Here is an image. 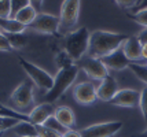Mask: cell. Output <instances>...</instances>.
<instances>
[{"instance_id":"obj_2","label":"cell","mask_w":147,"mask_h":137,"mask_svg":"<svg viewBox=\"0 0 147 137\" xmlns=\"http://www.w3.org/2000/svg\"><path fill=\"white\" fill-rule=\"evenodd\" d=\"M78 70L80 67L77 65H73L66 69H61L58 70L57 76L54 77V82H52L51 89L45 92V103H55L58 99H61L65 95V92L70 88L73 82L76 81L77 76H78Z\"/></svg>"},{"instance_id":"obj_29","label":"cell","mask_w":147,"mask_h":137,"mask_svg":"<svg viewBox=\"0 0 147 137\" xmlns=\"http://www.w3.org/2000/svg\"><path fill=\"white\" fill-rule=\"evenodd\" d=\"M21 122L18 119H13V118H1L0 117V134L7 132L8 129H13L15 125Z\"/></svg>"},{"instance_id":"obj_28","label":"cell","mask_w":147,"mask_h":137,"mask_svg":"<svg viewBox=\"0 0 147 137\" xmlns=\"http://www.w3.org/2000/svg\"><path fill=\"white\" fill-rule=\"evenodd\" d=\"M0 18H11V0H0Z\"/></svg>"},{"instance_id":"obj_18","label":"cell","mask_w":147,"mask_h":137,"mask_svg":"<svg viewBox=\"0 0 147 137\" xmlns=\"http://www.w3.org/2000/svg\"><path fill=\"white\" fill-rule=\"evenodd\" d=\"M28 27L22 25L21 22L13 18H7V19H1L0 18V32L3 33H25Z\"/></svg>"},{"instance_id":"obj_22","label":"cell","mask_w":147,"mask_h":137,"mask_svg":"<svg viewBox=\"0 0 147 137\" xmlns=\"http://www.w3.org/2000/svg\"><path fill=\"white\" fill-rule=\"evenodd\" d=\"M76 65V62L69 56V53L66 51H59V52L55 55V66H57L58 70L61 69H66V67H70V66Z\"/></svg>"},{"instance_id":"obj_33","label":"cell","mask_w":147,"mask_h":137,"mask_svg":"<svg viewBox=\"0 0 147 137\" xmlns=\"http://www.w3.org/2000/svg\"><path fill=\"white\" fill-rule=\"evenodd\" d=\"M62 137H81V133L77 130H73V129H67L62 134Z\"/></svg>"},{"instance_id":"obj_4","label":"cell","mask_w":147,"mask_h":137,"mask_svg":"<svg viewBox=\"0 0 147 137\" xmlns=\"http://www.w3.org/2000/svg\"><path fill=\"white\" fill-rule=\"evenodd\" d=\"M18 62H19V66L24 69V72L28 74L29 80L33 82L34 86H37L38 89L41 91H45L48 92L51 89L52 86V82H54V77L48 72H45L44 69L38 67L37 65H34L32 62L26 60L25 58L22 56H18Z\"/></svg>"},{"instance_id":"obj_6","label":"cell","mask_w":147,"mask_h":137,"mask_svg":"<svg viewBox=\"0 0 147 137\" xmlns=\"http://www.w3.org/2000/svg\"><path fill=\"white\" fill-rule=\"evenodd\" d=\"M15 110H25L30 107L34 102V85L30 80H24L21 84L15 88L10 96Z\"/></svg>"},{"instance_id":"obj_31","label":"cell","mask_w":147,"mask_h":137,"mask_svg":"<svg viewBox=\"0 0 147 137\" xmlns=\"http://www.w3.org/2000/svg\"><path fill=\"white\" fill-rule=\"evenodd\" d=\"M117 3V6L122 8V10H128V8H132L134 6H138V1L139 0H114Z\"/></svg>"},{"instance_id":"obj_15","label":"cell","mask_w":147,"mask_h":137,"mask_svg":"<svg viewBox=\"0 0 147 137\" xmlns=\"http://www.w3.org/2000/svg\"><path fill=\"white\" fill-rule=\"evenodd\" d=\"M122 51L125 53V56L129 59V62H136L140 60L142 58V43L138 40V37H128V40L122 44Z\"/></svg>"},{"instance_id":"obj_37","label":"cell","mask_w":147,"mask_h":137,"mask_svg":"<svg viewBox=\"0 0 147 137\" xmlns=\"http://www.w3.org/2000/svg\"><path fill=\"white\" fill-rule=\"evenodd\" d=\"M138 137H147V129L144 132H143V133H142V134H139V136Z\"/></svg>"},{"instance_id":"obj_32","label":"cell","mask_w":147,"mask_h":137,"mask_svg":"<svg viewBox=\"0 0 147 137\" xmlns=\"http://www.w3.org/2000/svg\"><path fill=\"white\" fill-rule=\"evenodd\" d=\"M136 37H138V40L142 43V45H143V44H147V27H143Z\"/></svg>"},{"instance_id":"obj_30","label":"cell","mask_w":147,"mask_h":137,"mask_svg":"<svg viewBox=\"0 0 147 137\" xmlns=\"http://www.w3.org/2000/svg\"><path fill=\"white\" fill-rule=\"evenodd\" d=\"M0 51L1 52H11V51H14L13 45L10 44L7 36L3 32H0Z\"/></svg>"},{"instance_id":"obj_20","label":"cell","mask_w":147,"mask_h":137,"mask_svg":"<svg viewBox=\"0 0 147 137\" xmlns=\"http://www.w3.org/2000/svg\"><path fill=\"white\" fill-rule=\"evenodd\" d=\"M0 117L1 118H13V119H18V121H26V122H30V118L29 114H24L21 111L15 110L14 107H8L6 104H1L0 103Z\"/></svg>"},{"instance_id":"obj_34","label":"cell","mask_w":147,"mask_h":137,"mask_svg":"<svg viewBox=\"0 0 147 137\" xmlns=\"http://www.w3.org/2000/svg\"><path fill=\"white\" fill-rule=\"evenodd\" d=\"M43 3H44V0H30V6L34 7L37 10V13L43 10Z\"/></svg>"},{"instance_id":"obj_12","label":"cell","mask_w":147,"mask_h":137,"mask_svg":"<svg viewBox=\"0 0 147 137\" xmlns=\"http://www.w3.org/2000/svg\"><path fill=\"white\" fill-rule=\"evenodd\" d=\"M120 91V86L117 80L113 76H107L105 77L102 81H99V84L96 86V96L102 102H107L109 103L111 99L115 96V93Z\"/></svg>"},{"instance_id":"obj_5","label":"cell","mask_w":147,"mask_h":137,"mask_svg":"<svg viewBox=\"0 0 147 137\" xmlns=\"http://www.w3.org/2000/svg\"><path fill=\"white\" fill-rule=\"evenodd\" d=\"M80 15V0H63L59 14V34H67L77 25Z\"/></svg>"},{"instance_id":"obj_25","label":"cell","mask_w":147,"mask_h":137,"mask_svg":"<svg viewBox=\"0 0 147 137\" xmlns=\"http://www.w3.org/2000/svg\"><path fill=\"white\" fill-rule=\"evenodd\" d=\"M128 17L136 23H139L140 26L147 27V8H142L138 10L135 14H128Z\"/></svg>"},{"instance_id":"obj_13","label":"cell","mask_w":147,"mask_h":137,"mask_svg":"<svg viewBox=\"0 0 147 137\" xmlns=\"http://www.w3.org/2000/svg\"><path fill=\"white\" fill-rule=\"evenodd\" d=\"M100 60L103 62V65L107 67V70H113V72H121L124 69H128L129 63H131L129 59L125 56L122 48H118L114 52L103 56Z\"/></svg>"},{"instance_id":"obj_26","label":"cell","mask_w":147,"mask_h":137,"mask_svg":"<svg viewBox=\"0 0 147 137\" xmlns=\"http://www.w3.org/2000/svg\"><path fill=\"white\" fill-rule=\"evenodd\" d=\"M28 6H30V0H11V18L14 19V17Z\"/></svg>"},{"instance_id":"obj_16","label":"cell","mask_w":147,"mask_h":137,"mask_svg":"<svg viewBox=\"0 0 147 137\" xmlns=\"http://www.w3.org/2000/svg\"><path fill=\"white\" fill-rule=\"evenodd\" d=\"M54 115L66 129H71L76 125V115H74V112H73L70 107H66V106L57 107Z\"/></svg>"},{"instance_id":"obj_14","label":"cell","mask_w":147,"mask_h":137,"mask_svg":"<svg viewBox=\"0 0 147 137\" xmlns=\"http://www.w3.org/2000/svg\"><path fill=\"white\" fill-rule=\"evenodd\" d=\"M55 108L57 107H54L52 103H45V102L41 104L34 106L32 111L29 112L30 122L36 126H43L47 122V119L55 114Z\"/></svg>"},{"instance_id":"obj_24","label":"cell","mask_w":147,"mask_h":137,"mask_svg":"<svg viewBox=\"0 0 147 137\" xmlns=\"http://www.w3.org/2000/svg\"><path fill=\"white\" fill-rule=\"evenodd\" d=\"M45 129H48V130H52V132H57V133H59V134H63L67 130L66 128H65L63 125L61 124L59 121H58L57 118H55V115H52V117H50L48 119H47V122H45L44 125Z\"/></svg>"},{"instance_id":"obj_27","label":"cell","mask_w":147,"mask_h":137,"mask_svg":"<svg viewBox=\"0 0 147 137\" xmlns=\"http://www.w3.org/2000/svg\"><path fill=\"white\" fill-rule=\"evenodd\" d=\"M139 107H140L142 115H143V119H144V124H146V126H147V86H144L140 91Z\"/></svg>"},{"instance_id":"obj_36","label":"cell","mask_w":147,"mask_h":137,"mask_svg":"<svg viewBox=\"0 0 147 137\" xmlns=\"http://www.w3.org/2000/svg\"><path fill=\"white\" fill-rule=\"evenodd\" d=\"M142 8H147V0H142L140 3L138 4V10H142ZM136 10V11H138Z\"/></svg>"},{"instance_id":"obj_38","label":"cell","mask_w":147,"mask_h":137,"mask_svg":"<svg viewBox=\"0 0 147 137\" xmlns=\"http://www.w3.org/2000/svg\"><path fill=\"white\" fill-rule=\"evenodd\" d=\"M146 66H147V65H146Z\"/></svg>"},{"instance_id":"obj_11","label":"cell","mask_w":147,"mask_h":137,"mask_svg":"<svg viewBox=\"0 0 147 137\" xmlns=\"http://www.w3.org/2000/svg\"><path fill=\"white\" fill-rule=\"evenodd\" d=\"M140 100V92L131 88H124L115 93V96L109 103L117 107H125V108H134L136 106H139Z\"/></svg>"},{"instance_id":"obj_1","label":"cell","mask_w":147,"mask_h":137,"mask_svg":"<svg viewBox=\"0 0 147 137\" xmlns=\"http://www.w3.org/2000/svg\"><path fill=\"white\" fill-rule=\"evenodd\" d=\"M129 36L124 33H114L109 30H94L90 37V48L88 56L96 59H102L103 56L114 52L115 49L121 48L122 44L128 40Z\"/></svg>"},{"instance_id":"obj_19","label":"cell","mask_w":147,"mask_h":137,"mask_svg":"<svg viewBox=\"0 0 147 137\" xmlns=\"http://www.w3.org/2000/svg\"><path fill=\"white\" fill-rule=\"evenodd\" d=\"M37 14H38L37 10H36L34 7L28 6V7H25V8H22V10L14 17V19H17L18 22H21L22 25H25V26L28 27V25H30L33 21L36 19Z\"/></svg>"},{"instance_id":"obj_17","label":"cell","mask_w":147,"mask_h":137,"mask_svg":"<svg viewBox=\"0 0 147 137\" xmlns=\"http://www.w3.org/2000/svg\"><path fill=\"white\" fill-rule=\"evenodd\" d=\"M15 134H18L19 137H38V129L36 125H33L32 122H18L13 128Z\"/></svg>"},{"instance_id":"obj_21","label":"cell","mask_w":147,"mask_h":137,"mask_svg":"<svg viewBox=\"0 0 147 137\" xmlns=\"http://www.w3.org/2000/svg\"><path fill=\"white\" fill-rule=\"evenodd\" d=\"M4 34L7 36L14 49H22L28 43V37L25 33H4Z\"/></svg>"},{"instance_id":"obj_35","label":"cell","mask_w":147,"mask_h":137,"mask_svg":"<svg viewBox=\"0 0 147 137\" xmlns=\"http://www.w3.org/2000/svg\"><path fill=\"white\" fill-rule=\"evenodd\" d=\"M142 58L147 60V44H143V48H142Z\"/></svg>"},{"instance_id":"obj_10","label":"cell","mask_w":147,"mask_h":137,"mask_svg":"<svg viewBox=\"0 0 147 137\" xmlns=\"http://www.w3.org/2000/svg\"><path fill=\"white\" fill-rule=\"evenodd\" d=\"M73 96L76 99L78 104L90 106L95 103L98 96H96V86L90 81L78 82L73 88Z\"/></svg>"},{"instance_id":"obj_23","label":"cell","mask_w":147,"mask_h":137,"mask_svg":"<svg viewBox=\"0 0 147 137\" xmlns=\"http://www.w3.org/2000/svg\"><path fill=\"white\" fill-rule=\"evenodd\" d=\"M128 69L136 76V78L140 80L143 84L147 85V66L142 65V63H136V62H131Z\"/></svg>"},{"instance_id":"obj_3","label":"cell","mask_w":147,"mask_h":137,"mask_svg":"<svg viewBox=\"0 0 147 137\" xmlns=\"http://www.w3.org/2000/svg\"><path fill=\"white\" fill-rule=\"evenodd\" d=\"M90 37L91 32L88 30L87 26H81L66 34V37H65V51L69 53V56L76 63L85 56V53H88Z\"/></svg>"},{"instance_id":"obj_7","label":"cell","mask_w":147,"mask_h":137,"mask_svg":"<svg viewBox=\"0 0 147 137\" xmlns=\"http://www.w3.org/2000/svg\"><path fill=\"white\" fill-rule=\"evenodd\" d=\"M122 121H109L90 125L80 130L81 137H113L122 129Z\"/></svg>"},{"instance_id":"obj_8","label":"cell","mask_w":147,"mask_h":137,"mask_svg":"<svg viewBox=\"0 0 147 137\" xmlns=\"http://www.w3.org/2000/svg\"><path fill=\"white\" fill-rule=\"evenodd\" d=\"M28 29L37 33L58 36L59 34V17L45 13H38L36 19L30 25H28Z\"/></svg>"},{"instance_id":"obj_9","label":"cell","mask_w":147,"mask_h":137,"mask_svg":"<svg viewBox=\"0 0 147 137\" xmlns=\"http://www.w3.org/2000/svg\"><path fill=\"white\" fill-rule=\"evenodd\" d=\"M81 70H83L91 80H96V81H102L105 77L109 76V70L107 67L103 65V62L100 59L91 58V56H84L83 59H80L76 63Z\"/></svg>"}]
</instances>
